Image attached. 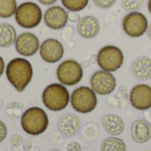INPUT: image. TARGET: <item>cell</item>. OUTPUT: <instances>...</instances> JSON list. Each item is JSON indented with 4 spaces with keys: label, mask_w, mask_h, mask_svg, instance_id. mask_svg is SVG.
Wrapping results in <instances>:
<instances>
[{
    "label": "cell",
    "mask_w": 151,
    "mask_h": 151,
    "mask_svg": "<svg viewBox=\"0 0 151 151\" xmlns=\"http://www.w3.org/2000/svg\"><path fill=\"white\" fill-rule=\"evenodd\" d=\"M6 77L18 92H23L33 77L32 65L25 58H13L6 66Z\"/></svg>",
    "instance_id": "1"
},
{
    "label": "cell",
    "mask_w": 151,
    "mask_h": 151,
    "mask_svg": "<svg viewBox=\"0 0 151 151\" xmlns=\"http://www.w3.org/2000/svg\"><path fill=\"white\" fill-rule=\"evenodd\" d=\"M49 119L46 112L39 107L27 109L21 116V127L29 135L37 136L46 131Z\"/></svg>",
    "instance_id": "2"
},
{
    "label": "cell",
    "mask_w": 151,
    "mask_h": 151,
    "mask_svg": "<svg viewBox=\"0 0 151 151\" xmlns=\"http://www.w3.org/2000/svg\"><path fill=\"white\" fill-rule=\"evenodd\" d=\"M42 98L47 109L53 111H60L67 107L70 102V94L65 85L52 83L45 88Z\"/></svg>",
    "instance_id": "3"
},
{
    "label": "cell",
    "mask_w": 151,
    "mask_h": 151,
    "mask_svg": "<svg viewBox=\"0 0 151 151\" xmlns=\"http://www.w3.org/2000/svg\"><path fill=\"white\" fill-rule=\"evenodd\" d=\"M43 15L41 7L34 2H24L20 4L15 12L17 24L23 28H35L42 21Z\"/></svg>",
    "instance_id": "4"
},
{
    "label": "cell",
    "mask_w": 151,
    "mask_h": 151,
    "mask_svg": "<svg viewBox=\"0 0 151 151\" xmlns=\"http://www.w3.org/2000/svg\"><path fill=\"white\" fill-rule=\"evenodd\" d=\"M70 102L73 109L79 113L87 114L93 111L97 105L96 92L86 86L74 89L71 95Z\"/></svg>",
    "instance_id": "5"
},
{
    "label": "cell",
    "mask_w": 151,
    "mask_h": 151,
    "mask_svg": "<svg viewBox=\"0 0 151 151\" xmlns=\"http://www.w3.org/2000/svg\"><path fill=\"white\" fill-rule=\"evenodd\" d=\"M96 62L102 70L111 73L116 72L123 65L124 54L119 47L107 45L98 51Z\"/></svg>",
    "instance_id": "6"
},
{
    "label": "cell",
    "mask_w": 151,
    "mask_h": 151,
    "mask_svg": "<svg viewBox=\"0 0 151 151\" xmlns=\"http://www.w3.org/2000/svg\"><path fill=\"white\" fill-rule=\"evenodd\" d=\"M57 78L65 86H75L83 78V69L76 60L67 59L58 66Z\"/></svg>",
    "instance_id": "7"
},
{
    "label": "cell",
    "mask_w": 151,
    "mask_h": 151,
    "mask_svg": "<svg viewBox=\"0 0 151 151\" xmlns=\"http://www.w3.org/2000/svg\"><path fill=\"white\" fill-rule=\"evenodd\" d=\"M124 32L132 38L142 36L148 29L149 22L147 17L139 12H132L127 14L122 20Z\"/></svg>",
    "instance_id": "8"
},
{
    "label": "cell",
    "mask_w": 151,
    "mask_h": 151,
    "mask_svg": "<svg viewBox=\"0 0 151 151\" xmlns=\"http://www.w3.org/2000/svg\"><path fill=\"white\" fill-rule=\"evenodd\" d=\"M90 85L96 94L106 96L114 91L117 86V81L111 72L100 70L94 73L91 76Z\"/></svg>",
    "instance_id": "9"
},
{
    "label": "cell",
    "mask_w": 151,
    "mask_h": 151,
    "mask_svg": "<svg viewBox=\"0 0 151 151\" xmlns=\"http://www.w3.org/2000/svg\"><path fill=\"white\" fill-rule=\"evenodd\" d=\"M40 56L43 61L54 64L58 62L64 56L65 49L63 44L57 39L49 38L40 45Z\"/></svg>",
    "instance_id": "10"
},
{
    "label": "cell",
    "mask_w": 151,
    "mask_h": 151,
    "mask_svg": "<svg viewBox=\"0 0 151 151\" xmlns=\"http://www.w3.org/2000/svg\"><path fill=\"white\" fill-rule=\"evenodd\" d=\"M130 103L132 106L140 111L151 108V87L148 84H137L130 92Z\"/></svg>",
    "instance_id": "11"
},
{
    "label": "cell",
    "mask_w": 151,
    "mask_h": 151,
    "mask_svg": "<svg viewBox=\"0 0 151 151\" xmlns=\"http://www.w3.org/2000/svg\"><path fill=\"white\" fill-rule=\"evenodd\" d=\"M16 51L23 57L34 56L40 49L38 37L30 32L20 34L15 41Z\"/></svg>",
    "instance_id": "12"
},
{
    "label": "cell",
    "mask_w": 151,
    "mask_h": 151,
    "mask_svg": "<svg viewBox=\"0 0 151 151\" xmlns=\"http://www.w3.org/2000/svg\"><path fill=\"white\" fill-rule=\"evenodd\" d=\"M45 25L53 30L64 28L68 21V12L59 5H53L48 8L43 15Z\"/></svg>",
    "instance_id": "13"
},
{
    "label": "cell",
    "mask_w": 151,
    "mask_h": 151,
    "mask_svg": "<svg viewBox=\"0 0 151 151\" xmlns=\"http://www.w3.org/2000/svg\"><path fill=\"white\" fill-rule=\"evenodd\" d=\"M77 31L81 37L85 39H93L100 31V23L94 16H85L79 20Z\"/></svg>",
    "instance_id": "14"
},
{
    "label": "cell",
    "mask_w": 151,
    "mask_h": 151,
    "mask_svg": "<svg viewBox=\"0 0 151 151\" xmlns=\"http://www.w3.org/2000/svg\"><path fill=\"white\" fill-rule=\"evenodd\" d=\"M59 131L65 136L71 137L75 135L81 128V121L79 118L72 113L65 114L58 122Z\"/></svg>",
    "instance_id": "15"
},
{
    "label": "cell",
    "mask_w": 151,
    "mask_h": 151,
    "mask_svg": "<svg viewBox=\"0 0 151 151\" xmlns=\"http://www.w3.org/2000/svg\"><path fill=\"white\" fill-rule=\"evenodd\" d=\"M102 125L107 134L117 136L123 133L125 124L121 118L115 114H105L101 119Z\"/></svg>",
    "instance_id": "16"
},
{
    "label": "cell",
    "mask_w": 151,
    "mask_h": 151,
    "mask_svg": "<svg viewBox=\"0 0 151 151\" xmlns=\"http://www.w3.org/2000/svg\"><path fill=\"white\" fill-rule=\"evenodd\" d=\"M131 134L137 143H145L151 138V125L144 119L135 121L131 128Z\"/></svg>",
    "instance_id": "17"
},
{
    "label": "cell",
    "mask_w": 151,
    "mask_h": 151,
    "mask_svg": "<svg viewBox=\"0 0 151 151\" xmlns=\"http://www.w3.org/2000/svg\"><path fill=\"white\" fill-rule=\"evenodd\" d=\"M132 73L139 81H147L151 78V59L146 57L139 58L133 65Z\"/></svg>",
    "instance_id": "18"
},
{
    "label": "cell",
    "mask_w": 151,
    "mask_h": 151,
    "mask_svg": "<svg viewBox=\"0 0 151 151\" xmlns=\"http://www.w3.org/2000/svg\"><path fill=\"white\" fill-rule=\"evenodd\" d=\"M17 33L15 28L9 23H0V47L6 48L15 43Z\"/></svg>",
    "instance_id": "19"
},
{
    "label": "cell",
    "mask_w": 151,
    "mask_h": 151,
    "mask_svg": "<svg viewBox=\"0 0 151 151\" xmlns=\"http://www.w3.org/2000/svg\"><path fill=\"white\" fill-rule=\"evenodd\" d=\"M127 147L125 142L115 137H110L105 139L101 145V151H126Z\"/></svg>",
    "instance_id": "20"
},
{
    "label": "cell",
    "mask_w": 151,
    "mask_h": 151,
    "mask_svg": "<svg viewBox=\"0 0 151 151\" xmlns=\"http://www.w3.org/2000/svg\"><path fill=\"white\" fill-rule=\"evenodd\" d=\"M17 7L16 0H0V18H11L15 14Z\"/></svg>",
    "instance_id": "21"
},
{
    "label": "cell",
    "mask_w": 151,
    "mask_h": 151,
    "mask_svg": "<svg viewBox=\"0 0 151 151\" xmlns=\"http://www.w3.org/2000/svg\"><path fill=\"white\" fill-rule=\"evenodd\" d=\"M24 104L20 102H12L6 107V114L12 120H18L22 115Z\"/></svg>",
    "instance_id": "22"
},
{
    "label": "cell",
    "mask_w": 151,
    "mask_h": 151,
    "mask_svg": "<svg viewBox=\"0 0 151 151\" xmlns=\"http://www.w3.org/2000/svg\"><path fill=\"white\" fill-rule=\"evenodd\" d=\"M61 3L69 12H80L88 6L89 0H61Z\"/></svg>",
    "instance_id": "23"
},
{
    "label": "cell",
    "mask_w": 151,
    "mask_h": 151,
    "mask_svg": "<svg viewBox=\"0 0 151 151\" xmlns=\"http://www.w3.org/2000/svg\"><path fill=\"white\" fill-rule=\"evenodd\" d=\"M144 0H122L121 4L125 11L132 12H138L143 6Z\"/></svg>",
    "instance_id": "24"
},
{
    "label": "cell",
    "mask_w": 151,
    "mask_h": 151,
    "mask_svg": "<svg viewBox=\"0 0 151 151\" xmlns=\"http://www.w3.org/2000/svg\"><path fill=\"white\" fill-rule=\"evenodd\" d=\"M116 2L117 0H93L94 4L101 9L111 8L116 4Z\"/></svg>",
    "instance_id": "25"
},
{
    "label": "cell",
    "mask_w": 151,
    "mask_h": 151,
    "mask_svg": "<svg viewBox=\"0 0 151 151\" xmlns=\"http://www.w3.org/2000/svg\"><path fill=\"white\" fill-rule=\"evenodd\" d=\"M23 142V138L19 134H14L10 139V143L12 147H18Z\"/></svg>",
    "instance_id": "26"
},
{
    "label": "cell",
    "mask_w": 151,
    "mask_h": 151,
    "mask_svg": "<svg viewBox=\"0 0 151 151\" xmlns=\"http://www.w3.org/2000/svg\"><path fill=\"white\" fill-rule=\"evenodd\" d=\"M7 135V127L3 121L0 120V143L6 138Z\"/></svg>",
    "instance_id": "27"
},
{
    "label": "cell",
    "mask_w": 151,
    "mask_h": 151,
    "mask_svg": "<svg viewBox=\"0 0 151 151\" xmlns=\"http://www.w3.org/2000/svg\"><path fill=\"white\" fill-rule=\"evenodd\" d=\"M67 151H81V145L76 142H70L68 145H67Z\"/></svg>",
    "instance_id": "28"
},
{
    "label": "cell",
    "mask_w": 151,
    "mask_h": 151,
    "mask_svg": "<svg viewBox=\"0 0 151 151\" xmlns=\"http://www.w3.org/2000/svg\"><path fill=\"white\" fill-rule=\"evenodd\" d=\"M81 19L80 15L76 12H68V20L71 22H79Z\"/></svg>",
    "instance_id": "29"
},
{
    "label": "cell",
    "mask_w": 151,
    "mask_h": 151,
    "mask_svg": "<svg viewBox=\"0 0 151 151\" xmlns=\"http://www.w3.org/2000/svg\"><path fill=\"white\" fill-rule=\"evenodd\" d=\"M96 62V55H92V56H91V58H90L88 61H83V62L81 64V65L82 68H87V67L90 66L91 65L95 64Z\"/></svg>",
    "instance_id": "30"
},
{
    "label": "cell",
    "mask_w": 151,
    "mask_h": 151,
    "mask_svg": "<svg viewBox=\"0 0 151 151\" xmlns=\"http://www.w3.org/2000/svg\"><path fill=\"white\" fill-rule=\"evenodd\" d=\"M73 28L72 27H67L64 30V32H63V34H62V36H63V38H64L65 35H67L68 38H71V37L73 36Z\"/></svg>",
    "instance_id": "31"
},
{
    "label": "cell",
    "mask_w": 151,
    "mask_h": 151,
    "mask_svg": "<svg viewBox=\"0 0 151 151\" xmlns=\"http://www.w3.org/2000/svg\"><path fill=\"white\" fill-rule=\"evenodd\" d=\"M43 5H52L54 4L58 0H38Z\"/></svg>",
    "instance_id": "32"
},
{
    "label": "cell",
    "mask_w": 151,
    "mask_h": 151,
    "mask_svg": "<svg viewBox=\"0 0 151 151\" xmlns=\"http://www.w3.org/2000/svg\"><path fill=\"white\" fill-rule=\"evenodd\" d=\"M4 61L3 58L0 56V77L4 73Z\"/></svg>",
    "instance_id": "33"
},
{
    "label": "cell",
    "mask_w": 151,
    "mask_h": 151,
    "mask_svg": "<svg viewBox=\"0 0 151 151\" xmlns=\"http://www.w3.org/2000/svg\"><path fill=\"white\" fill-rule=\"evenodd\" d=\"M147 35H148V37L151 40V24H150L149 27H148V29H147Z\"/></svg>",
    "instance_id": "34"
},
{
    "label": "cell",
    "mask_w": 151,
    "mask_h": 151,
    "mask_svg": "<svg viewBox=\"0 0 151 151\" xmlns=\"http://www.w3.org/2000/svg\"><path fill=\"white\" fill-rule=\"evenodd\" d=\"M148 9H149V12L151 14V0L148 1Z\"/></svg>",
    "instance_id": "35"
},
{
    "label": "cell",
    "mask_w": 151,
    "mask_h": 151,
    "mask_svg": "<svg viewBox=\"0 0 151 151\" xmlns=\"http://www.w3.org/2000/svg\"><path fill=\"white\" fill-rule=\"evenodd\" d=\"M3 107H4V102H3V100L0 98V111L3 109Z\"/></svg>",
    "instance_id": "36"
},
{
    "label": "cell",
    "mask_w": 151,
    "mask_h": 151,
    "mask_svg": "<svg viewBox=\"0 0 151 151\" xmlns=\"http://www.w3.org/2000/svg\"><path fill=\"white\" fill-rule=\"evenodd\" d=\"M49 151H61V150H57V149H52V150H49Z\"/></svg>",
    "instance_id": "37"
}]
</instances>
